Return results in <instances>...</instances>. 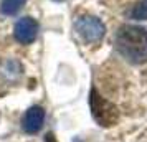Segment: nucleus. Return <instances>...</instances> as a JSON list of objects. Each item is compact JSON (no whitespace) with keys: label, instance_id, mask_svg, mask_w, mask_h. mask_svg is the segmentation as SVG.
<instances>
[{"label":"nucleus","instance_id":"3","mask_svg":"<svg viewBox=\"0 0 147 142\" xmlns=\"http://www.w3.org/2000/svg\"><path fill=\"white\" fill-rule=\"evenodd\" d=\"M74 30H76V33H78V36L81 40L89 43V45L99 43L104 38V33H106L104 23L99 18L91 17V15L80 17L78 20L74 22Z\"/></svg>","mask_w":147,"mask_h":142},{"label":"nucleus","instance_id":"8","mask_svg":"<svg viewBox=\"0 0 147 142\" xmlns=\"http://www.w3.org/2000/svg\"><path fill=\"white\" fill-rule=\"evenodd\" d=\"M56 2H60V0H56Z\"/></svg>","mask_w":147,"mask_h":142},{"label":"nucleus","instance_id":"1","mask_svg":"<svg viewBox=\"0 0 147 142\" xmlns=\"http://www.w3.org/2000/svg\"><path fill=\"white\" fill-rule=\"evenodd\" d=\"M116 50L126 61L142 65L147 61V30L137 25H122L116 33Z\"/></svg>","mask_w":147,"mask_h":142},{"label":"nucleus","instance_id":"5","mask_svg":"<svg viewBox=\"0 0 147 142\" xmlns=\"http://www.w3.org/2000/svg\"><path fill=\"white\" fill-rule=\"evenodd\" d=\"M43 121H45V111H43V108L41 106H32L23 114L22 127L28 134H36L41 129V126H43Z\"/></svg>","mask_w":147,"mask_h":142},{"label":"nucleus","instance_id":"4","mask_svg":"<svg viewBox=\"0 0 147 142\" xmlns=\"http://www.w3.org/2000/svg\"><path fill=\"white\" fill-rule=\"evenodd\" d=\"M38 30H40V25L38 22L32 18V17H23L15 23L13 27V35L15 40L22 43V45H30L36 40L38 36Z\"/></svg>","mask_w":147,"mask_h":142},{"label":"nucleus","instance_id":"6","mask_svg":"<svg viewBox=\"0 0 147 142\" xmlns=\"http://www.w3.org/2000/svg\"><path fill=\"white\" fill-rule=\"evenodd\" d=\"M25 2L27 0H2L0 10H2V13H5V15H15L23 8Z\"/></svg>","mask_w":147,"mask_h":142},{"label":"nucleus","instance_id":"7","mask_svg":"<svg viewBox=\"0 0 147 142\" xmlns=\"http://www.w3.org/2000/svg\"><path fill=\"white\" fill-rule=\"evenodd\" d=\"M131 17L136 20H147V0H139L131 10Z\"/></svg>","mask_w":147,"mask_h":142},{"label":"nucleus","instance_id":"2","mask_svg":"<svg viewBox=\"0 0 147 142\" xmlns=\"http://www.w3.org/2000/svg\"><path fill=\"white\" fill-rule=\"evenodd\" d=\"M89 102H91V112H93L94 121L101 127H113L119 121V109L114 106L111 101L104 99L98 93V89H91L89 94Z\"/></svg>","mask_w":147,"mask_h":142}]
</instances>
